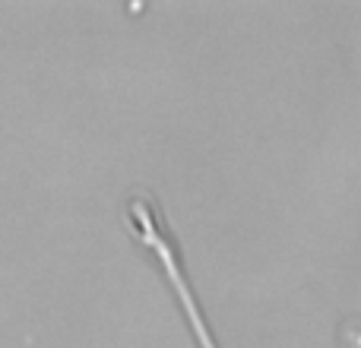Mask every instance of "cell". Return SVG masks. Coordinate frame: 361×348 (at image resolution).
Segmentation results:
<instances>
[{
    "instance_id": "obj_1",
    "label": "cell",
    "mask_w": 361,
    "mask_h": 348,
    "mask_svg": "<svg viewBox=\"0 0 361 348\" xmlns=\"http://www.w3.org/2000/svg\"><path fill=\"white\" fill-rule=\"evenodd\" d=\"M124 222H127V231H133V235L140 237V244H143V247L156 256L159 266H162L165 282H169V288L175 292L178 307L184 311L187 326H190L193 339H197V348H222L216 333H212L209 320H206V313L200 311L193 285L187 282L184 260H180L178 244H175V237H171L169 225H165L159 203L146 190H133L124 203Z\"/></svg>"
}]
</instances>
